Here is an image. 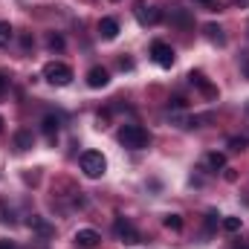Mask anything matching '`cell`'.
<instances>
[{
	"label": "cell",
	"mask_w": 249,
	"mask_h": 249,
	"mask_svg": "<svg viewBox=\"0 0 249 249\" xmlns=\"http://www.w3.org/2000/svg\"><path fill=\"white\" fill-rule=\"evenodd\" d=\"M119 142L130 151H142V148L151 145V133L142 124H122L119 127Z\"/></svg>",
	"instance_id": "6da1fadb"
},
{
	"label": "cell",
	"mask_w": 249,
	"mask_h": 249,
	"mask_svg": "<svg viewBox=\"0 0 249 249\" xmlns=\"http://www.w3.org/2000/svg\"><path fill=\"white\" fill-rule=\"evenodd\" d=\"M81 171H84L90 180L102 177V174L107 171V160H105V154H99V151H84V154H81Z\"/></svg>",
	"instance_id": "7a4b0ae2"
},
{
	"label": "cell",
	"mask_w": 249,
	"mask_h": 249,
	"mask_svg": "<svg viewBox=\"0 0 249 249\" xmlns=\"http://www.w3.org/2000/svg\"><path fill=\"white\" fill-rule=\"evenodd\" d=\"M44 78H47L50 84H55V87H67V84L72 81V70L61 61H50L44 67Z\"/></svg>",
	"instance_id": "3957f363"
},
{
	"label": "cell",
	"mask_w": 249,
	"mask_h": 249,
	"mask_svg": "<svg viewBox=\"0 0 249 249\" xmlns=\"http://www.w3.org/2000/svg\"><path fill=\"white\" fill-rule=\"evenodd\" d=\"M113 235H116L122 244H139V232H136V226H133L127 217H116V220H113Z\"/></svg>",
	"instance_id": "277c9868"
},
{
	"label": "cell",
	"mask_w": 249,
	"mask_h": 249,
	"mask_svg": "<svg viewBox=\"0 0 249 249\" xmlns=\"http://www.w3.org/2000/svg\"><path fill=\"white\" fill-rule=\"evenodd\" d=\"M151 58L160 64V67L168 70V67H174V58H177V55H174V47H168L165 41H154V44H151Z\"/></svg>",
	"instance_id": "5b68a950"
},
{
	"label": "cell",
	"mask_w": 249,
	"mask_h": 249,
	"mask_svg": "<svg viewBox=\"0 0 249 249\" xmlns=\"http://www.w3.org/2000/svg\"><path fill=\"white\" fill-rule=\"evenodd\" d=\"M136 20H139L142 26H154V23H160V20H162V12H160V9H154V6H148V9H145V3H136Z\"/></svg>",
	"instance_id": "8992f818"
},
{
	"label": "cell",
	"mask_w": 249,
	"mask_h": 249,
	"mask_svg": "<svg viewBox=\"0 0 249 249\" xmlns=\"http://www.w3.org/2000/svg\"><path fill=\"white\" fill-rule=\"evenodd\" d=\"M188 81H191L194 87H200V93H203V96H209V99H217V87H212V84L206 81V75H203L200 70L188 72Z\"/></svg>",
	"instance_id": "52a82bcc"
},
{
	"label": "cell",
	"mask_w": 249,
	"mask_h": 249,
	"mask_svg": "<svg viewBox=\"0 0 249 249\" xmlns=\"http://www.w3.org/2000/svg\"><path fill=\"white\" fill-rule=\"evenodd\" d=\"M87 84H90L93 90H99V87H107V84H110V72H107L105 67H93V70L87 72Z\"/></svg>",
	"instance_id": "ba28073f"
},
{
	"label": "cell",
	"mask_w": 249,
	"mask_h": 249,
	"mask_svg": "<svg viewBox=\"0 0 249 249\" xmlns=\"http://www.w3.org/2000/svg\"><path fill=\"white\" fill-rule=\"evenodd\" d=\"M99 241H102V235H99L96 229H78V232H75V244L84 247V249L99 247Z\"/></svg>",
	"instance_id": "9c48e42d"
},
{
	"label": "cell",
	"mask_w": 249,
	"mask_h": 249,
	"mask_svg": "<svg viewBox=\"0 0 249 249\" xmlns=\"http://www.w3.org/2000/svg\"><path fill=\"white\" fill-rule=\"evenodd\" d=\"M99 35H102L105 41H113V38L119 35V20H116V18H102V20H99Z\"/></svg>",
	"instance_id": "30bf717a"
},
{
	"label": "cell",
	"mask_w": 249,
	"mask_h": 249,
	"mask_svg": "<svg viewBox=\"0 0 249 249\" xmlns=\"http://www.w3.org/2000/svg\"><path fill=\"white\" fill-rule=\"evenodd\" d=\"M26 223H29V229H32V232H38L41 238H53V235H55V229H53V226H50L44 217H38V214H32Z\"/></svg>",
	"instance_id": "8fae6325"
},
{
	"label": "cell",
	"mask_w": 249,
	"mask_h": 249,
	"mask_svg": "<svg viewBox=\"0 0 249 249\" xmlns=\"http://www.w3.org/2000/svg\"><path fill=\"white\" fill-rule=\"evenodd\" d=\"M32 145H35L32 130H18V133H15V148H18V151H29Z\"/></svg>",
	"instance_id": "7c38bea8"
},
{
	"label": "cell",
	"mask_w": 249,
	"mask_h": 249,
	"mask_svg": "<svg viewBox=\"0 0 249 249\" xmlns=\"http://www.w3.org/2000/svg\"><path fill=\"white\" fill-rule=\"evenodd\" d=\"M171 23H177L180 29H191V26H194V18L188 15L186 9H174V12H171Z\"/></svg>",
	"instance_id": "4fadbf2b"
},
{
	"label": "cell",
	"mask_w": 249,
	"mask_h": 249,
	"mask_svg": "<svg viewBox=\"0 0 249 249\" xmlns=\"http://www.w3.org/2000/svg\"><path fill=\"white\" fill-rule=\"evenodd\" d=\"M41 127H44V133H47V139L50 142H55V136H58V116H44V122H41Z\"/></svg>",
	"instance_id": "5bb4252c"
},
{
	"label": "cell",
	"mask_w": 249,
	"mask_h": 249,
	"mask_svg": "<svg viewBox=\"0 0 249 249\" xmlns=\"http://www.w3.org/2000/svg\"><path fill=\"white\" fill-rule=\"evenodd\" d=\"M220 226H223V232H229V235H235V232H241V226H244V220H241V217H235V214H229V217H223V220H220Z\"/></svg>",
	"instance_id": "9a60e30c"
},
{
	"label": "cell",
	"mask_w": 249,
	"mask_h": 249,
	"mask_svg": "<svg viewBox=\"0 0 249 249\" xmlns=\"http://www.w3.org/2000/svg\"><path fill=\"white\" fill-rule=\"evenodd\" d=\"M206 35H209V41H214V44H220V47L226 44V35H223V29H220L217 23H209V26H206Z\"/></svg>",
	"instance_id": "2e32d148"
},
{
	"label": "cell",
	"mask_w": 249,
	"mask_h": 249,
	"mask_svg": "<svg viewBox=\"0 0 249 249\" xmlns=\"http://www.w3.org/2000/svg\"><path fill=\"white\" fill-rule=\"evenodd\" d=\"M206 162H209V168H212V171L226 168V157H223V154H217V151H214V154H209V160H206Z\"/></svg>",
	"instance_id": "e0dca14e"
},
{
	"label": "cell",
	"mask_w": 249,
	"mask_h": 249,
	"mask_svg": "<svg viewBox=\"0 0 249 249\" xmlns=\"http://www.w3.org/2000/svg\"><path fill=\"white\" fill-rule=\"evenodd\" d=\"M12 26H9V20H0V47H9V41H12Z\"/></svg>",
	"instance_id": "ac0fdd59"
},
{
	"label": "cell",
	"mask_w": 249,
	"mask_h": 249,
	"mask_svg": "<svg viewBox=\"0 0 249 249\" xmlns=\"http://www.w3.org/2000/svg\"><path fill=\"white\" fill-rule=\"evenodd\" d=\"M162 223H165V229H174V232H180V229H183V217H180V214H165V220H162Z\"/></svg>",
	"instance_id": "d6986e66"
},
{
	"label": "cell",
	"mask_w": 249,
	"mask_h": 249,
	"mask_svg": "<svg viewBox=\"0 0 249 249\" xmlns=\"http://www.w3.org/2000/svg\"><path fill=\"white\" fill-rule=\"evenodd\" d=\"M15 217H12V209L6 206V200H0V223H12Z\"/></svg>",
	"instance_id": "ffe728a7"
},
{
	"label": "cell",
	"mask_w": 249,
	"mask_h": 249,
	"mask_svg": "<svg viewBox=\"0 0 249 249\" xmlns=\"http://www.w3.org/2000/svg\"><path fill=\"white\" fill-rule=\"evenodd\" d=\"M47 44H50V50H64V38L61 35H50Z\"/></svg>",
	"instance_id": "44dd1931"
},
{
	"label": "cell",
	"mask_w": 249,
	"mask_h": 249,
	"mask_svg": "<svg viewBox=\"0 0 249 249\" xmlns=\"http://www.w3.org/2000/svg\"><path fill=\"white\" fill-rule=\"evenodd\" d=\"M229 148L232 151H244L247 148V139H229Z\"/></svg>",
	"instance_id": "7402d4cb"
},
{
	"label": "cell",
	"mask_w": 249,
	"mask_h": 249,
	"mask_svg": "<svg viewBox=\"0 0 249 249\" xmlns=\"http://www.w3.org/2000/svg\"><path fill=\"white\" fill-rule=\"evenodd\" d=\"M241 70H244V75L249 78V53H244V55H241Z\"/></svg>",
	"instance_id": "603a6c76"
},
{
	"label": "cell",
	"mask_w": 249,
	"mask_h": 249,
	"mask_svg": "<svg viewBox=\"0 0 249 249\" xmlns=\"http://www.w3.org/2000/svg\"><path fill=\"white\" fill-rule=\"evenodd\" d=\"M20 44H23V50H29L35 41H32V35H23V38H20Z\"/></svg>",
	"instance_id": "cb8c5ba5"
},
{
	"label": "cell",
	"mask_w": 249,
	"mask_h": 249,
	"mask_svg": "<svg viewBox=\"0 0 249 249\" xmlns=\"http://www.w3.org/2000/svg\"><path fill=\"white\" fill-rule=\"evenodd\" d=\"M0 249H18V247H15V241H6V238H0Z\"/></svg>",
	"instance_id": "d4e9b609"
},
{
	"label": "cell",
	"mask_w": 249,
	"mask_h": 249,
	"mask_svg": "<svg viewBox=\"0 0 249 249\" xmlns=\"http://www.w3.org/2000/svg\"><path fill=\"white\" fill-rule=\"evenodd\" d=\"M6 87H9V81H6V75H3V72H0V96H3V93H6Z\"/></svg>",
	"instance_id": "484cf974"
},
{
	"label": "cell",
	"mask_w": 249,
	"mask_h": 249,
	"mask_svg": "<svg viewBox=\"0 0 249 249\" xmlns=\"http://www.w3.org/2000/svg\"><path fill=\"white\" fill-rule=\"evenodd\" d=\"M235 249H249V244H238V247H235Z\"/></svg>",
	"instance_id": "4316f807"
},
{
	"label": "cell",
	"mask_w": 249,
	"mask_h": 249,
	"mask_svg": "<svg viewBox=\"0 0 249 249\" xmlns=\"http://www.w3.org/2000/svg\"><path fill=\"white\" fill-rule=\"evenodd\" d=\"M238 6H249V0H238Z\"/></svg>",
	"instance_id": "83f0119b"
},
{
	"label": "cell",
	"mask_w": 249,
	"mask_h": 249,
	"mask_svg": "<svg viewBox=\"0 0 249 249\" xmlns=\"http://www.w3.org/2000/svg\"><path fill=\"white\" fill-rule=\"evenodd\" d=\"M197 3H203V6H209V3H212V0H197Z\"/></svg>",
	"instance_id": "f1b7e54d"
},
{
	"label": "cell",
	"mask_w": 249,
	"mask_h": 249,
	"mask_svg": "<svg viewBox=\"0 0 249 249\" xmlns=\"http://www.w3.org/2000/svg\"><path fill=\"white\" fill-rule=\"evenodd\" d=\"M0 130H3V116H0Z\"/></svg>",
	"instance_id": "f546056e"
},
{
	"label": "cell",
	"mask_w": 249,
	"mask_h": 249,
	"mask_svg": "<svg viewBox=\"0 0 249 249\" xmlns=\"http://www.w3.org/2000/svg\"><path fill=\"white\" fill-rule=\"evenodd\" d=\"M113 3H116V0H113Z\"/></svg>",
	"instance_id": "4dcf8cb0"
}]
</instances>
